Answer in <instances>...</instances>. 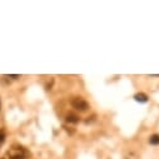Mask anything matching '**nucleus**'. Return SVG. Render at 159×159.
Segmentation results:
<instances>
[{
    "mask_svg": "<svg viewBox=\"0 0 159 159\" xmlns=\"http://www.w3.org/2000/svg\"><path fill=\"white\" fill-rule=\"evenodd\" d=\"M71 105H73V108H75V109L79 110V111H85V110L89 108L88 103H87L84 99H82V98H75V99H73V100H71Z\"/></svg>",
    "mask_w": 159,
    "mask_h": 159,
    "instance_id": "nucleus-1",
    "label": "nucleus"
},
{
    "mask_svg": "<svg viewBox=\"0 0 159 159\" xmlns=\"http://www.w3.org/2000/svg\"><path fill=\"white\" fill-rule=\"evenodd\" d=\"M135 100L137 102H140V103H145L147 100H148V97L145 95V94H143V93H138V94H135Z\"/></svg>",
    "mask_w": 159,
    "mask_h": 159,
    "instance_id": "nucleus-2",
    "label": "nucleus"
},
{
    "mask_svg": "<svg viewBox=\"0 0 159 159\" xmlns=\"http://www.w3.org/2000/svg\"><path fill=\"white\" fill-rule=\"evenodd\" d=\"M78 120H79L78 116H76V115H74V114H69V115H66V122H70V123H76Z\"/></svg>",
    "mask_w": 159,
    "mask_h": 159,
    "instance_id": "nucleus-3",
    "label": "nucleus"
},
{
    "mask_svg": "<svg viewBox=\"0 0 159 159\" xmlns=\"http://www.w3.org/2000/svg\"><path fill=\"white\" fill-rule=\"evenodd\" d=\"M149 142H150V144H159V135H157V134L152 135Z\"/></svg>",
    "mask_w": 159,
    "mask_h": 159,
    "instance_id": "nucleus-4",
    "label": "nucleus"
}]
</instances>
